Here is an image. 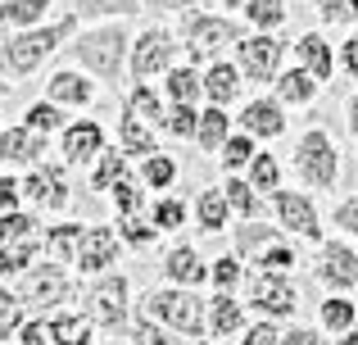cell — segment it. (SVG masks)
I'll return each mask as SVG.
<instances>
[{
	"instance_id": "cell-1",
	"label": "cell",
	"mask_w": 358,
	"mask_h": 345,
	"mask_svg": "<svg viewBox=\"0 0 358 345\" xmlns=\"http://www.w3.org/2000/svg\"><path fill=\"white\" fill-rule=\"evenodd\" d=\"M127 55H131V27L127 18H109V23H91L69 41V59L82 73L100 78L105 87H118L127 73Z\"/></svg>"
},
{
	"instance_id": "cell-2",
	"label": "cell",
	"mask_w": 358,
	"mask_h": 345,
	"mask_svg": "<svg viewBox=\"0 0 358 345\" xmlns=\"http://www.w3.org/2000/svg\"><path fill=\"white\" fill-rule=\"evenodd\" d=\"M78 14H59V18H45L36 27H23V32H5L0 41V73L5 78H32L64 41L78 36Z\"/></svg>"
},
{
	"instance_id": "cell-3",
	"label": "cell",
	"mask_w": 358,
	"mask_h": 345,
	"mask_svg": "<svg viewBox=\"0 0 358 345\" xmlns=\"http://www.w3.org/2000/svg\"><path fill=\"white\" fill-rule=\"evenodd\" d=\"M14 295L27 314H55V309H69L73 300L82 295V286L73 282V273L55 259H36L23 277L14 282Z\"/></svg>"
},
{
	"instance_id": "cell-4",
	"label": "cell",
	"mask_w": 358,
	"mask_h": 345,
	"mask_svg": "<svg viewBox=\"0 0 358 345\" xmlns=\"http://www.w3.org/2000/svg\"><path fill=\"white\" fill-rule=\"evenodd\" d=\"M141 314H150L155 323L182 332L186 341H204L209 318H204V295H195L191 286H155L141 295Z\"/></svg>"
},
{
	"instance_id": "cell-5",
	"label": "cell",
	"mask_w": 358,
	"mask_h": 345,
	"mask_svg": "<svg viewBox=\"0 0 358 345\" xmlns=\"http://www.w3.org/2000/svg\"><path fill=\"white\" fill-rule=\"evenodd\" d=\"M82 314L91 318L96 332H109V337L127 332L131 328V282L118 273V268L91 277V286L82 291Z\"/></svg>"
},
{
	"instance_id": "cell-6",
	"label": "cell",
	"mask_w": 358,
	"mask_h": 345,
	"mask_svg": "<svg viewBox=\"0 0 358 345\" xmlns=\"http://www.w3.org/2000/svg\"><path fill=\"white\" fill-rule=\"evenodd\" d=\"M182 50H186V64H195L200 69L204 59H218L222 50H231V45L245 36V27L236 18L227 14H209V9H186L182 14Z\"/></svg>"
},
{
	"instance_id": "cell-7",
	"label": "cell",
	"mask_w": 358,
	"mask_h": 345,
	"mask_svg": "<svg viewBox=\"0 0 358 345\" xmlns=\"http://www.w3.org/2000/svg\"><path fill=\"white\" fill-rule=\"evenodd\" d=\"M290 169H295L299 186H313L317 195L331 191L336 177H341V150H336L331 132L327 127H308L295 141V155H290Z\"/></svg>"
},
{
	"instance_id": "cell-8",
	"label": "cell",
	"mask_w": 358,
	"mask_h": 345,
	"mask_svg": "<svg viewBox=\"0 0 358 345\" xmlns=\"http://www.w3.org/2000/svg\"><path fill=\"white\" fill-rule=\"evenodd\" d=\"M177 50H182V36H173V27H141L131 36V55H127V78L131 82H150L164 78L177 64Z\"/></svg>"
},
{
	"instance_id": "cell-9",
	"label": "cell",
	"mask_w": 358,
	"mask_h": 345,
	"mask_svg": "<svg viewBox=\"0 0 358 345\" xmlns=\"http://www.w3.org/2000/svg\"><path fill=\"white\" fill-rule=\"evenodd\" d=\"M245 304L272 323H290L299 314V286L290 282V273H254L245 282Z\"/></svg>"
},
{
	"instance_id": "cell-10",
	"label": "cell",
	"mask_w": 358,
	"mask_h": 345,
	"mask_svg": "<svg viewBox=\"0 0 358 345\" xmlns=\"http://www.w3.org/2000/svg\"><path fill=\"white\" fill-rule=\"evenodd\" d=\"M23 204L27 209H36V213H64L69 209V200H73V191H69V169L64 164H36V169H23Z\"/></svg>"
},
{
	"instance_id": "cell-11",
	"label": "cell",
	"mask_w": 358,
	"mask_h": 345,
	"mask_svg": "<svg viewBox=\"0 0 358 345\" xmlns=\"http://www.w3.org/2000/svg\"><path fill=\"white\" fill-rule=\"evenodd\" d=\"M290 41H281L277 32H245L231 50H236V69L245 73V82H272L281 73V55Z\"/></svg>"
},
{
	"instance_id": "cell-12",
	"label": "cell",
	"mask_w": 358,
	"mask_h": 345,
	"mask_svg": "<svg viewBox=\"0 0 358 345\" xmlns=\"http://www.w3.org/2000/svg\"><path fill=\"white\" fill-rule=\"evenodd\" d=\"M268 200H272V218L281 223V232H290V237H304V241H313V246H322V218H317V204H313V195H308V191L277 186Z\"/></svg>"
},
{
	"instance_id": "cell-13",
	"label": "cell",
	"mask_w": 358,
	"mask_h": 345,
	"mask_svg": "<svg viewBox=\"0 0 358 345\" xmlns=\"http://www.w3.org/2000/svg\"><path fill=\"white\" fill-rule=\"evenodd\" d=\"M313 282L336 295L358 291V250L350 241H322L317 259H313Z\"/></svg>"
},
{
	"instance_id": "cell-14",
	"label": "cell",
	"mask_w": 358,
	"mask_h": 345,
	"mask_svg": "<svg viewBox=\"0 0 358 345\" xmlns=\"http://www.w3.org/2000/svg\"><path fill=\"white\" fill-rule=\"evenodd\" d=\"M105 127L96 118H69L59 132V164L64 169H91L105 150Z\"/></svg>"
},
{
	"instance_id": "cell-15",
	"label": "cell",
	"mask_w": 358,
	"mask_h": 345,
	"mask_svg": "<svg viewBox=\"0 0 358 345\" xmlns=\"http://www.w3.org/2000/svg\"><path fill=\"white\" fill-rule=\"evenodd\" d=\"M118 255H122V241H118V232L109 227V223H91L87 232H82V246H78V273L82 277H100V273H109V268L118 264Z\"/></svg>"
},
{
	"instance_id": "cell-16",
	"label": "cell",
	"mask_w": 358,
	"mask_h": 345,
	"mask_svg": "<svg viewBox=\"0 0 358 345\" xmlns=\"http://www.w3.org/2000/svg\"><path fill=\"white\" fill-rule=\"evenodd\" d=\"M45 150H50V136L32 132L23 123L0 127V164L5 169H36V164H45Z\"/></svg>"
},
{
	"instance_id": "cell-17",
	"label": "cell",
	"mask_w": 358,
	"mask_h": 345,
	"mask_svg": "<svg viewBox=\"0 0 358 345\" xmlns=\"http://www.w3.org/2000/svg\"><path fill=\"white\" fill-rule=\"evenodd\" d=\"M236 118H241V132H250L254 141H277V136L286 132V105H281L277 96L245 100V109Z\"/></svg>"
},
{
	"instance_id": "cell-18",
	"label": "cell",
	"mask_w": 358,
	"mask_h": 345,
	"mask_svg": "<svg viewBox=\"0 0 358 345\" xmlns=\"http://www.w3.org/2000/svg\"><path fill=\"white\" fill-rule=\"evenodd\" d=\"M45 100H55L59 109H87L96 105V78L82 69H55L45 78Z\"/></svg>"
},
{
	"instance_id": "cell-19",
	"label": "cell",
	"mask_w": 358,
	"mask_h": 345,
	"mask_svg": "<svg viewBox=\"0 0 358 345\" xmlns=\"http://www.w3.org/2000/svg\"><path fill=\"white\" fill-rule=\"evenodd\" d=\"M290 50H295V64H299V69H308L317 82H322V87L336 78V45L327 41L322 32H304V36H295V41H290Z\"/></svg>"
},
{
	"instance_id": "cell-20",
	"label": "cell",
	"mask_w": 358,
	"mask_h": 345,
	"mask_svg": "<svg viewBox=\"0 0 358 345\" xmlns=\"http://www.w3.org/2000/svg\"><path fill=\"white\" fill-rule=\"evenodd\" d=\"M241 91H245V73L236 69V59H209V69H204V105L227 109L231 100H241Z\"/></svg>"
},
{
	"instance_id": "cell-21",
	"label": "cell",
	"mask_w": 358,
	"mask_h": 345,
	"mask_svg": "<svg viewBox=\"0 0 358 345\" xmlns=\"http://www.w3.org/2000/svg\"><path fill=\"white\" fill-rule=\"evenodd\" d=\"M164 277H168V286H191V291H200V286L209 282V264L200 259L195 246H173L164 255Z\"/></svg>"
},
{
	"instance_id": "cell-22",
	"label": "cell",
	"mask_w": 358,
	"mask_h": 345,
	"mask_svg": "<svg viewBox=\"0 0 358 345\" xmlns=\"http://www.w3.org/2000/svg\"><path fill=\"white\" fill-rule=\"evenodd\" d=\"M118 150L127 155L131 164L150 160V155L159 150V136H155V127H150L145 118H136L127 105H122V114H118Z\"/></svg>"
},
{
	"instance_id": "cell-23",
	"label": "cell",
	"mask_w": 358,
	"mask_h": 345,
	"mask_svg": "<svg viewBox=\"0 0 358 345\" xmlns=\"http://www.w3.org/2000/svg\"><path fill=\"white\" fill-rule=\"evenodd\" d=\"M204 318H209V337H236L245 332V304L236 300L231 291H213L209 300H204Z\"/></svg>"
},
{
	"instance_id": "cell-24",
	"label": "cell",
	"mask_w": 358,
	"mask_h": 345,
	"mask_svg": "<svg viewBox=\"0 0 358 345\" xmlns=\"http://www.w3.org/2000/svg\"><path fill=\"white\" fill-rule=\"evenodd\" d=\"M164 100L168 105H204V69L195 64H173L164 73Z\"/></svg>"
},
{
	"instance_id": "cell-25",
	"label": "cell",
	"mask_w": 358,
	"mask_h": 345,
	"mask_svg": "<svg viewBox=\"0 0 358 345\" xmlns=\"http://www.w3.org/2000/svg\"><path fill=\"white\" fill-rule=\"evenodd\" d=\"M45 323H50V345H96V328H91V318L82 309H55L45 314Z\"/></svg>"
},
{
	"instance_id": "cell-26",
	"label": "cell",
	"mask_w": 358,
	"mask_h": 345,
	"mask_svg": "<svg viewBox=\"0 0 358 345\" xmlns=\"http://www.w3.org/2000/svg\"><path fill=\"white\" fill-rule=\"evenodd\" d=\"M272 241H286L281 237V223H263V218H241L236 223V255L245 264H254Z\"/></svg>"
},
{
	"instance_id": "cell-27",
	"label": "cell",
	"mask_w": 358,
	"mask_h": 345,
	"mask_svg": "<svg viewBox=\"0 0 358 345\" xmlns=\"http://www.w3.org/2000/svg\"><path fill=\"white\" fill-rule=\"evenodd\" d=\"M82 223H50V227L41 232V246H45V259H55V264L73 268L78 264V246H82Z\"/></svg>"
},
{
	"instance_id": "cell-28",
	"label": "cell",
	"mask_w": 358,
	"mask_h": 345,
	"mask_svg": "<svg viewBox=\"0 0 358 345\" xmlns=\"http://www.w3.org/2000/svg\"><path fill=\"white\" fill-rule=\"evenodd\" d=\"M272 91H277L281 105H308V100H313L317 91H322V82H317L308 69L290 64V69H281L277 78H272Z\"/></svg>"
},
{
	"instance_id": "cell-29",
	"label": "cell",
	"mask_w": 358,
	"mask_h": 345,
	"mask_svg": "<svg viewBox=\"0 0 358 345\" xmlns=\"http://www.w3.org/2000/svg\"><path fill=\"white\" fill-rule=\"evenodd\" d=\"M131 173H136V169H131L127 155H122L118 146H105V150H100V160L91 164V182H87V186H91L96 195H109V191L122 182V177H131Z\"/></svg>"
},
{
	"instance_id": "cell-30",
	"label": "cell",
	"mask_w": 358,
	"mask_h": 345,
	"mask_svg": "<svg viewBox=\"0 0 358 345\" xmlns=\"http://www.w3.org/2000/svg\"><path fill=\"white\" fill-rule=\"evenodd\" d=\"M36 259H45L41 237H27V241H9V246H0V282H18V277L36 264Z\"/></svg>"
},
{
	"instance_id": "cell-31",
	"label": "cell",
	"mask_w": 358,
	"mask_h": 345,
	"mask_svg": "<svg viewBox=\"0 0 358 345\" xmlns=\"http://www.w3.org/2000/svg\"><path fill=\"white\" fill-rule=\"evenodd\" d=\"M195 223H200L204 237H213V232H227L231 204H227V195H222V186H204V191L195 195Z\"/></svg>"
},
{
	"instance_id": "cell-32",
	"label": "cell",
	"mask_w": 358,
	"mask_h": 345,
	"mask_svg": "<svg viewBox=\"0 0 358 345\" xmlns=\"http://www.w3.org/2000/svg\"><path fill=\"white\" fill-rule=\"evenodd\" d=\"M231 136V114L222 105H200V127H195V146L204 155H218L222 141Z\"/></svg>"
},
{
	"instance_id": "cell-33",
	"label": "cell",
	"mask_w": 358,
	"mask_h": 345,
	"mask_svg": "<svg viewBox=\"0 0 358 345\" xmlns=\"http://www.w3.org/2000/svg\"><path fill=\"white\" fill-rule=\"evenodd\" d=\"M55 0H0V27L5 32H23V27H36L50 18Z\"/></svg>"
},
{
	"instance_id": "cell-34",
	"label": "cell",
	"mask_w": 358,
	"mask_h": 345,
	"mask_svg": "<svg viewBox=\"0 0 358 345\" xmlns=\"http://www.w3.org/2000/svg\"><path fill=\"white\" fill-rule=\"evenodd\" d=\"M122 105H127L136 118H145L150 127H164L168 123V100L159 96L150 82H131V91H127V100H122Z\"/></svg>"
},
{
	"instance_id": "cell-35",
	"label": "cell",
	"mask_w": 358,
	"mask_h": 345,
	"mask_svg": "<svg viewBox=\"0 0 358 345\" xmlns=\"http://www.w3.org/2000/svg\"><path fill=\"white\" fill-rule=\"evenodd\" d=\"M141 0H73V14L87 18V23H109V18H136Z\"/></svg>"
},
{
	"instance_id": "cell-36",
	"label": "cell",
	"mask_w": 358,
	"mask_h": 345,
	"mask_svg": "<svg viewBox=\"0 0 358 345\" xmlns=\"http://www.w3.org/2000/svg\"><path fill=\"white\" fill-rule=\"evenodd\" d=\"M177 173H182V169H177V160H173V155H164V150H155L150 160L136 164L141 186H145V191H159V195H164L168 186H177Z\"/></svg>"
},
{
	"instance_id": "cell-37",
	"label": "cell",
	"mask_w": 358,
	"mask_h": 345,
	"mask_svg": "<svg viewBox=\"0 0 358 345\" xmlns=\"http://www.w3.org/2000/svg\"><path fill=\"white\" fill-rule=\"evenodd\" d=\"M317 323H322V332H350L354 323H358V304H354V295H327L322 304H317Z\"/></svg>"
},
{
	"instance_id": "cell-38",
	"label": "cell",
	"mask_w": 358,
	"mask_h": 345,
	"mask_svg": "<svg viewBox=\"0 0 358 345\" xmlns=\"http://www.w3.org/2000/svg\"><path fill=\"white\" fill-rule=\"evenodd\" d=\"M241 14L254 32H277V27H286L290 9H286V0H245Z\"/></svg>"
},
{
	"instance_id": "cell-39",
	"label": "cell",
	"mask_w": 358,
	"mask_h": 345,
	"mask_svg": "<svg viewBox=\"0 0 358 345\" xmlns=\"http://www.w3.org/2000/svg\"><path fill=\"white\" fill-rule=\"evenodd\" d=\"M222 195H227V204H231V213H236V218H263L259 191H254V186L245 182L241 173H231L227 182H222Z\"/></svg>"
},
{
	"instance_id": "cell-40",
	"label": "cell",
	"mask_w": 358,
	"mask_h": 345,
	"mask_svg": "<svg viewBox=\"0 0 358 345\" xmlns=\"http://www.w3.org/2000/svg\"><path fill=\"white\" fill-rule=\"evenodd\" d=\"M64 123H69V114H64L55 100H32V105L23 109V127H32V132H41V136H55V132H64Z\"/></svg>"
},
{
	"instance_id": "cell-41",
	"label": "cell",
	"mask_w": 358,
	"mask_h": 345,
	"mask_svg": "<svg viewBox=\"0 0 358 345\" xmlns=\"http://www.w3.org/2000/svg\"><path fill=\"white\" fill-rule=\"evenodd\" d=\"M127 337H131V345H186L182 332H173V328H164V323H155L150 314H141V309H136V318H131Z\"/></svg>"
},
{
	"instance_id": "cell-42",
	"label": "cell",
	"mask_w": 358,
	"mask_h": 345,
	"mask_svg": "<svg viewBox=\"0 0 358 345\" xmlns=\"http://www.w3.org/2000/svg\"><path fill=\"white\" fill-rule=\"evenodd\" d=\"M245 182H250L259 195H272V191L281 186V160H277L272 150H259V155L250 160V169H245Z\"/></svg>"
},
{
	"instance_id": "cell-43",
	"label": "cell",
	"mask_w": 358,
	"mask_h": 345,
	"mask_svg": "<svg viewBox=\"0 0 358 345\" xmlns=\"http://www.w3.org/2000/svg\"><path fill=\"white\" fill-rule=\"evenodd\" d=\"M118 241L127 250H150L159 241V227L155 223H150V213H127V218H118Z\"/></svg>"
},
{
	"instance_id": "cell-44",
	"label": "cell",
	"mask_w": 358,
	"mask_h": 345,
	"mask_svg": "<svg viewBox=\"0 0 358 345\" xmlns=\"http://www.w3.org/2000/svg\"><path fill=\"white\" fill-rule=\"evenodd\" d=\"M45 223L36 218V209H14V213H0V246L9 241H27V237H41Z\"/></svg>"
},
{
	"instance_id": "cell-45",
	"label": "cell",
	"mask_w": 358,
	"mask_h": 345,
	"mask_svg": "<svg viewBox=\"0 0 358 345\" xmlns=\"http://www.w3.org/2000/svg\"><path fill=\"white\" fill-rule=\"evenodd\" d=\"M254 155H259V141H254L250 132H231L227 141H222L218 160H222V169H227V173H245Z\"/></svg>"
},
{
	"instance_id": "cell-46",
	"label": "cell",
	"mask_w": 358,
	"mask_h": 345,
	"mask_svg": "<svg viewBox=\"0 0 358 345\" xmlns=\"http://www.w3.org/2000/svg\"><path fill=\"white\" fill-rule=\"evenodd\" d=\"M150 223L159 227V237H164V232H182L186 227V200L182 195H159V200L150 204Z\"/></svg>"
},
{
	"instance_id": "cell-47",
	"label": "cell",
	"mask_w": 358,
	"mask_h": 345,
	"mask_svg": "<svg viewBox=\"0 0 358 345\" xmlns=\"http://www.w3.org/2000/svg\"><path fill=\"white\" fill-rule=\"evenodd\" d=\"M145 186H141V177L131 173V177H122V182L109 191V200H114V213L118 218H127V213H145Z\"/></svg>"
},
{
	"instance_id": "cell-48",
	"label": "cell",
	"mask_w": 358,
	"mask_h": 345,
	"mask_svg": "<svg viewBox=\"0 0 358 345\" xmlns=\"http://www.w3.org/2000/svg\"><path fill=\"white\" fill-rule=\"evenodd\" d=\"M295 264H299V250L290 246V241H272V246L254 259V273H295Z\"/></svg>"
},
{
	"instance_id": "cell-49",
	"label": "cell",
	"mask_w": 358,
	"mask_h": 345,
	"mask_svg": "<svg viewBox=\"0 0 358 345\" xmlns=\"http://www.w3.org/2000/svg\"><path fill=\"white\" fill-rule=\"evenodd\" d=\"M241 282H245L241 255H218V259L209 264V286H213V291H231V295H236Z\"/></svg>"
},
{
	"instance_id": "cell-50",
	"label": "cell",
	"mask_w": 358,
	"mask_h": 345,
	"mask_svg": "<svg viewBox=\"0 0 358 345\" xmlns=\"http://www.w3.org/2000/svg\"><path fill=\"white\" fill-rule=\"evenodd\" d=\"M23 323H27V309L18 304L14 286H9V282H0V341L18 337V328H23Z\"/></svg>"
},
{
	"instance_id": "cell-51",
	"label": "cell",
	"mask_w": 358,
	"mask_h": 345,
	"mask_svg": "<svg viewBox=\"0 0 358 345\" xmlns=\"http://www.w3.org/2000/svg\"><path fill=\"white\" fill-rule=\"evenodd\" d=\"M195 127H200V105H168L164 132H173L177 141H195Z\"/></svg>"
},
{
	"instance_id": "cell-52",
	"label": "cell",
	"mask_w": 358,
	"mask_h": 345,
	"mask_svg": "<svg viewBox=\"0 0 358 345\" xmlns=\"http://www.w3.org/2000/svg\"><path fill=\"white\" fill-rule=\"evenodd\" d=\"M313 9L322 23H358V0H313Z\"/></svg>"
},
{
	"instance_id": "cell-53",
	"label": "cell",
	"mask_w": 358,
	"mask_h": 345,
	"mask_svg": "<svg viewBox=\"0 0 358 345\" xmlns=\"http://www.w3.org/2000/svg\"><path fill=\"white\" fill-rule=\"evenodd\" d=\"M277 341H281V323H272V318H259L241 332V345H277Z\"/></svg>"
},
{
	"instance_id": "cell-54",
	"label": "cell",
	"mask_w": 358,
	"mask_h": 345,
	"mask_svg": "<svg viewBox=\"0 0 358 345\" xmlns=\"http://www.w3.org/2000/svg\"><path fill=\"white\" fill-rule=\"evenodd\" d=\"M18 345H50V323H45V314H27V323L18 328Z\"/></svg>"
},
{
	"instance_id": "cell-55",
	"label": "cell",
	"mask_w": 358,
	"mask_h": 345,
	"mask_svg": "<svg viewBox=\"0 0 358 345\" xmlns=\"http://www.w3.org/2000/svg\"><path fill=\"white\" fill-rule=\"evenodd\" d=\"M23 209V182L14 173H0V213Z\"/></svg>"
},
{
	"instance_id": "cell-56",
	"label": "cell",
	"mask_w": 358,
	"mask_h": 345,
	"mask_svg": "<svg viewBox=\"0 0 358 345\" xmlns=\"http://www.w3.org/2000/svg\"><path fill=\"white\" fill-rule=\"evenodd\" d=\"M336 69H345V78L358 82V27L341 41V50H336Z\"/></svg>"
},
{
	"instance_id": "cell-57",
	"label": "cell",
	"mask_w": 358,
	"mask_h": 345,
	"mask_svg": "<svg viewBox=\"0 0 358 345\" xmlns=\"http://www.w3.org/2000/svg\"><path fill=\"white\" fill-rule=\"evenodd\" d=\"M331 223H336L341 232H350V237H358V195H345V200L336 204Z\"/></svg>"
},
{
	"instance_id": "cell-58",
	"label": "cell",
	"mask_w": 358,
	"mask_h": 345,
	"mask_svg": "<svg viewBox=\"0 0 358 345\" xmlns=\"http://www.w3.org/2000/svg\"><path fill=\"white\" fill-rule=\"evenodd\" d=\"M277 345H327V337L317 328H286Z\"/></svg>"
},
{
	"instance_id": "cell-59",
	"label": "cell",
	"mask_w": 358,
	"mask_h": 345,
	"mask_svg": "<svg viewBox=\"0 0 358 345\" xmlns=\"http://www.w3.org/2000/svg\"><path fill=\"white\" fill-rule=\"evenodd\" d=\"M145 9H155V14H186V9H195L200 0H141Z\"/></svg>"
},
{
	"instance_id": "cell-60",
	"label": "cell",
	"mask_w": 358,
	"mask_h": 345,
	"mask_svg": "<svg viewBox=\"0 0 358 345\" xmlns=\"http://www.w3.org/2000/svg\"><path fill=\"white\" fill-rule=\"evenodd\" d=\"M345 127H350V146L358 150V91L345 100Z\"/></svg>"
},
{
	"instance_id": "cell-61",
	"label": "cell",
	"mask_w": 358,
	"mask_h": 345,
	"mask_svg": "<svg viewBox=\"0 0 358 345\" xmlns=\"http://www.w3.org/2000/svg\"><path fill=\"white\" fill-rule=\"evenodd\" d=\"M336 345H358V323H354L350 332H341V341H336Z\"/></svg>"
},
{
	"instance_id": "cell-62",
	"label": "cell",
	"mask_w": 358,
	"mask_h": 345,
	"mask_svg": "<svg viewBox=\"0 0 358 345\" xmlns=\"http://www.w3.org/2000/svg\"><path fill=\"white\" fill-rule=\"evenodd\" d=\"M9 96V78H5V73H0V100H5Z\"/></svg>"
},
{
	"instance_id": "cell-63",
	"label": "cell",
	"mask_w": 358,
	"mask_h": 345,
	"mask_svg": "<svg viewBox=\"0 0 358 345\" xmlns=\"http://www.w3.org/2000/svg\"><path fill=\"white\" fill-rule=\"evenodd\" d=\"M222 5H227V9H236V14H241V9H245V0H222Z\"/></svg>"
},
{
	"instance_id": "cell-64",
	"label": "cell",
	"mask_w": 358,
	"mask_h": 345,
	"mask_svg": "<svg viewBox=\"0 0 358 345\" xmlns=\"http://www.w3.org/2000/svg\"><path fill=\"white\" fill-rule=\"evenodd\" d=\"M195 345H218V341H195Z\"/></svg>"
}]
</instances>
